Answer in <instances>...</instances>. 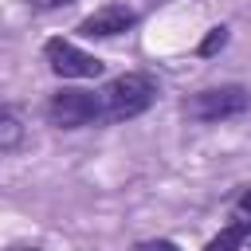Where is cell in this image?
Listing matches in <instances>:
<instances>
[{"label": "cell", "mask_w": 251, "mask_h": 251, "mask_svg": "<svg viewBox=\"0 0 251 251\" xmlns=\"http://www.w3.org/2000/svg\"><path fill=\"white\" fill-rule=\"evenodd\" d=\"M161 86L153 75L145 71H126L118 78H110L102 90H98V126H110V122H129L137 114H145L153 102H157Z\"/></svg>", "instance_id": "cell-1"}, {"label": "cell", "mask_w": 251, "mask_h": 251, "mask_svg": "<svg viewBox=\"0 0 251 251\" xmlns=\"http://www.w3.org/2000/svg\"><path fill=\"white\" fill-rule=\"evenodd\" d=\"M247 106H251V94L243 86H208V90H196V94L184 98V118L227 122V118H239Z\"/></svg>", "instance_id": "cell-2"}, {"label": "cell", "mask_w": 251, "mask_h": 251, "mask_svg": "<svg viewBox=\"0 0 251 251\" xmlns=\"http://www.w3.org/2000/svg\"><path fill=\"white\" fill-rule=\"evenodd\" d=\"M47 118L59 129L98 126V90H59V94H51Z\"/></svg>", "instance_id": "cell-3"}, {"label": "cell", "mask_w": 251, "mask_h": 251, "mask_svg": "<svg viewBox=\"0 0 251 251\" xmlns=\"http://www.w3.org/2000/svg\"><path fill=\"white\" fill-rule=\"evenodd\" d=\"M43 55H47V67L59 78H98L102 75V59L82 51V47H75L71 39H47Z\"/></svg>", "instance_id": "cell-4"}, {"label": "cell", "mask_w": 251, "mask_h": 251, "mask_svg": "<svg viewBox=\"0 0 251 251\" xmlns=\"http://www.w3.org/2000/svg\"><path fill=\"white\" fill-rule=\"evenodd\" d=\"M133 24H137V12H133L129 4H106V8L90 12V16L78 24V31H82L86 39H114V35L129 31Z\"/></svg>", "instance_id": "cell-5"}, {"label": "cell", "mask_w": 251, "mask_h": 251, "mask_svg": "<svg viewBox=\"0 0 251 251\" xmlns=\"http://www.w3.org/2000/svg\"><path fill=\"white\" fill-rule=\"evenodd\" d=\"M243 243H251V220H231L204 251H239Z\"/></svg>", "instance_id": "cell-6"}, {"label": "cell", "mask_w": 251, "mask_h": 251, "mask_svg": "<svg viewBox=\"0 0 251 251\" xmlns=\"http://www.w3.org/2000/svg\"><path fill=\"white\" fill-rule=\"evenodd\" d=\"M20 141H24V126H20L16 114L4 110V114H0V153H4V149H16Z\"/></svg>", "instance_id": "cell-7"}, {"label": "cell", "mask_w": 251, "mask_h": 251, "mask_svg": "<svg viewBox=\"0 0 251 251\" xmlns=\"http://www.w3.org/2000/svg\"><path fill=\"white\" fill-rule=\"evenodd\" d=\"M224 43H227V27H212V31L204 35V43H200V55H216Z\"/></svg>", "instance_id": "cell-8"}, {"label": "cell", "mask_w": 251, "mask_h": 251, "mask_svg": "<svg viewBox=\"0 0 251 251\" xmlns=\"http://www.w3.org/2000/svg\"><path fill=\"white\" fill-rule=\"evenodd\" d=\"M133 251H180L173 239H145V243H137Z\"/></svg>", "instance_id": "cell-9"}, {"label": "cell", "mask_w": 251, "mask_h": 251, "mask_svg": "<svg viewBox=\"0 0 251 251\" xmlns=\"http://www.w3.org/2000/svg\"><path fill=\"white\" fill-rule=\"evenodd\" d=\"M239 212H243V216H251V188L239 196Z\"/></svg>", "instance_id": "cell-10"}, {"label": "cell", "mask_w": 251, "mask_h": 251, "mask_svg": "<svg viewBox=\"0 0 251 251\" xmlns=\"http://www.w3.org/2000/svg\"><path fill=\"white\" fill-rule=\"evenodd\" d=\"M43 8H59V4H67V0H39Z\"/></svg>", "instance_id": "cell-11"}]
</instances>
